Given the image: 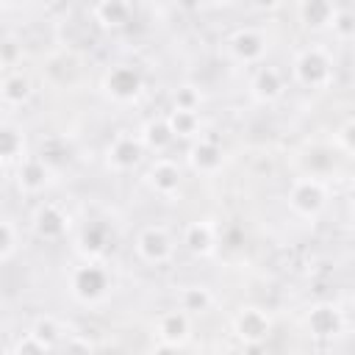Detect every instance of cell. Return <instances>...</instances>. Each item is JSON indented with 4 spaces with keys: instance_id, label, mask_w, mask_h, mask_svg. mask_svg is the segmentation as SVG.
Listing matches in <instances>:
<instances>
[{
    "instance_id": "1",
    "label": "cell",
    "mask_w": 355,
    "mask_h": 355,
    "mask_svg": "<svg viewBox=\"0 0 355 355\" xmlns=\"http://www.w3.org/2000/svg\"><path fill=\"white\" fill-rule=\"evenodd\" d=\"M291 78L308 92H324L336 80V61L324 44L302 47L291 61Z\"/></svg>"
},
{
    "instance_id": "2",
    "label": "cell",
    "mask_w": 355,
    "mask_h": 355,
    "mask_svg": "<svg viewBox=\"0 0 355 355\" xmlns=\"http://www.w3.org/2000/svg\"><path fill=\"white\" fill-rule=\"evenodd\" d=\"M67 286H69V294L80 302V305H103L111 291H114V277L111 272L105 269L103 261H83L78 266L69 269V277H67Z\"/></svg>"
},
{
    "instance_id": "3",
    "label": "cell",
    "mask_w": 355,
    "mask_h": 355,
    "mask_svg": "<svg viewBox=\"0 0 355 355\" xmlns=\"http://www.w3.org/2000/svg\"><path fill=\"white\" fill-rule=\"evenodd\" d=\"M288 211L305 222H316L319 214L327 208V186L316 175H302L294 178L288 191H286Z\"/></svg>"
},
{
    "instance_id": "4",
    "label": "cell",
    "mask_w": 355,
    "mask_h": 355,
    "mask_svg": "<svg viewBox=\"0 0 355 355\" xmlns=\"http://www.w3.org/2000/svg\"><path fill=\"white\" fill-rule=\"evenodd\" d=\"M133 250H136V258L141 263L166 266V263H172L178 244L164 225H144V227H139V233L133 239Z\"/></svg>"
},
{
    "instance_id": "5",
    "label": "cell",
    "mask_w": 355,
    "mask_h": 355,
    "mask_svg": "<svg viewBox=\"0 0 355 355\" xmlns=\"http://www.w3.org/2000/svg\"><path fill=\"white\" fill-rule=\"evenodd\" d=\"M225 53L233 64L241 67H261L266 53H269V36L258 28H236L225 39Z\"/></svg>"
},
{
    "instance_id": "6",
    "label": "cell",
    "mask_w": 355,
    "mask_h": 355,
    "mask_svg": "<svg viewBox=\"0 0 355 355\" xmlns=\"http://www.w3.org/2000/svg\"><path fill=\"white\" fill-rule=\"evenodd\" d=\"M103 92L116 105H133L144 94V75L130 64H116L103 75Z\"/></svg>"
},
{
    "instance_id": "7",
    "label": "cell",
    "mask_w": 355,
    "mask_h": 355,
    "mask_svg": "<svg viewBox=\"0 0 355 355\" xmlns=\"http://www.w3.org/2000/svg\"><path fill=\"white\" fill-rule=\"evenodd\" d=\"M31 230L36 233V239L47 241V244H58L69 236L72 230V216L67 214L64 205L47 200V202H39L31 214Z\"/></svg>"
},
{
    "instance_id": "8",
    "label": "cell",
    "mask_w": 355,
    "mask_h": 355,
    "mask_svg": "<svg viewBox=\"0 0 355 355\" xmlns=\"http://www.w3.org/2000/svg\"><path fill=\"white\" fill-rule=\"evenodd\" d=\"M144 183H147V189H150L155 197L169 200V202L180 200V194H183V172H180V166H178L172 158H166V155L153 158V161L147 164V169H144Z\"/></svg>"
},
{
    "instance_id": "9",
    "label": "cell",
    "mask_w": 355,
    "mask_h": 355,
    "mask_svg": "<svg viewBox=\"0 0 355 355\" xmlns=\"http://www.w3.org/2000/svg\"><path fill=\"white\" fill-rule=\"evenodd\" d=\"M144 153H147V150H144L139 133L122 130V133H116V136L108 141V147H105V166H108L111 172H116V175H128V172H133V169L141 166Z\"/></svg>"
},
{
    "instance_id": "10",
    "label": "cell",
    "mask_w": 355,
    "mask_h": 355,
    "mask_svg": "<svg viewBox=\"0 0 355 355\" xmlns=\"http://www.w3.org/2000/svg\"><path fill=\"white\" fill-rule=\"evenodd\" d=\"M230 327L244 347H261L272 336V316L258 305H241L233 313Z\"/></svg>"
},
{
    "instance_id": "11",
    "label": "cell",
    "mask_w": 355,
    "mask_h": 355,
    "mask_svg": "<svg viewBox=\"0 0 355 355\" xmlns=\"http://www.w3.org/2000/svg\"><path fill=\"white\" fill-rule=\"evenodd\" d=\"M302 324H305V330H308L313 338L330 341V338H336V336L344 333L347 316H344V311H341L338 305H333V302H316V305H311V308L305 311Z\"/></svg>"
},
{
    "instance_id": "12",
    "label": "cell",
    "mask_w": 355,
    "mask_h": 355,
    "mask_svg": "<svg viewBox=\"0 0 355 355\" xmlns=\"http://www.w3.org/2000/svg\"><path fill=\"white\" fill-rule=\"evenodd\" d=\"M153 336L158 338V344L180 349L191 338V316L186 311H180V308L164 311V313H158L153 319Z\"/></svg>"
},
{
    "instance_id": "13",
    "label": "cell",
    "mask_w": 355,
    "mask_h": 355,
    "mask_svg": "<svg viewBox=\"0 0 355 355\" xmlns=\"http://www.w3.org/2000/svg\"><path fill=\"white\" fill-rule=\"evenodd\" d=\"M286 94V75L275 64H261L250 75V97L258 105H272Z\"/></svg>"
},
{
    "instance_id": "14",
    "label": "cell",
    "mask_w": 355,
    "mask_h": 355,
    "mask_svg": "<svg viewBox=\"0 0 355 355\" xmlns=\"http://www.w3.org/2000/svg\"><path fill=\"white\" fill-rule=\"evenodd\" d=\"M14 183H17L19 194L36 197V194H42V191L53 183V166H50L42 155H28V158L14 169Z\"/></svg>"
},
{
    "instance_id": "15",
    "label": "cell",
    "mask_w": 355,
    "mask_h": 355,
    "mask_svg": "<svg viewBox=\"0 0 355 355\" xmlns=\"http://www.w3.org/2000/svg\"><path fill=\"white\" fill-rule=\"evenodd\" d=\"M186 164L194 175H202V178H214L216 172H222L225 166V150L222 144H216L214 139H197L189 144V153H186Z\"/></svg>"
},
{
    "instance_id": "16",
    "label": "cell",
    "mask_w": 355,
    "mask_h": 355,
    "mask_svg": "<svg viewBox=\"0 0 355 355\" xmlns=\"http://www.w3.org/2000/svg\"><path fill=\"white\" fill-rule=\"evenodd\" d=\"M0 155H3L6 172H14L31 155L28 153V141H25V130L11 116H6L3 119V128H0Z\"/></svg>"
},
{
    "instance_id": "17",
    "label": "cell",
    "mask_w": 355,
    "mask_h": 355,
    "mask_svg": "<svg viewBox=\"0 0 355 355\" xmlns=\"http://www.w3.org/2000/svg\"><path fill=\"white\" fill-rule=\"evenodd\" d=\"M33 78L25 72V69H14V72H3V86H0V97H3V105L8 111L14 108H22L31 103L33 97Z\"/></svg>"
},
{
    "instance_id": "18",
    "label": "cell",
    "mask_w": 355,
    "mask_h": 355,
    "mask_svg": "<svg viewBox=\"0 0 355 355\" xmlns=\"http://www.w3.org/2000/svg\"><path fill=\"white\" fill-rule=\"evenodd\" d=\"M183 247L197 255V258H205L216 250V227L208 222V219H194L183 227Z\"/></svg>"
},
{
    "instance_id": "19",
    "label": "cell",
    "mask_w": 355,
    "mask_h": 355,
    "mask_svg": "<svg viewBox=\"0 0 355 355\" xmlns=\"http://www.w3.org/2000/svg\"><path fill=\"white\" fill-rule=\"evenodd\" d=\"M130 17H133V6L130 3H122V0H103V3H94L92 6V19L103 31L128 28L130 25Z\"/></svg>"
},
{
    "instance_id": "20",
    "label": "cell",
    "mask_w": 355,
    "mask_h": 355,
    "mask_svg": "<svg viewBox=\"0 0 355 355\" xmlns=\"http://www.w3.org/2000/svg\"><path fill=\"white\" fill-rule=\"evenodd\" d=\"M111 244V227L105 222H86L78 233V250L86 255V261H100Z\"/></svg>"
},
{
    "instance_id": "21",
    "label": "cell",
    "mask_w": 355,
    "mask_h": 355,
    "mask_svg": "<svg viewBox=\"0 0 355 355\" xmlns=\"http://www.w3.org/2000/svg\"><path fill=\"white\" fill-rule=\"evenodd\" d=\"M139 139L144 144L147 153H155V158H161L172 144H175V136L169 130V122L166 116H155V119H147L139 130Z\"/></svg>"
},
{
    "instance_id": "22",
    "label": "cell",
    "mask_w": 355,
    "mask_h": 355,
    "mask_svg": "<svg viewBox=\"0 0 355 355\" xmlns=\"http://www.w3.org/2000/svg\"><path fill=\"white\" fill-rule=\"evenodd\" d=\"M336 11H338V6H333L327 0H308V3L297 6L300 22L305 28H311V31H330L333 19H336Z\"/></svg>"
},
{
    "instance_id": "23",
    "label": "cell",
    "mask_w": 355,
    "mask_h": 355,
    "mask_svg": "<svg viewBox=\"0 0 355 355\" xmlns=\"http://www.w3.org/2000/svg\"><path fill=\"white\" fill-rule=\"evenodd\" d=\"M166 122H169V130L175 136V141H197L202 139V122H200V114L194 111H175L169 108L166 114Z\"/></svg>"
},
{
    "instance_id": "24",
    "label": "cell",
    "mask_w": 355,
    "mask_h": 355,
    "mask_svg": "<svg viewBox=\"0 0 355 355\" xmlns=\"http://www.w3.org/2000/svg\"><path fill=\"white\" fill-rule=\"evenodd\" d=\"M28 333H31V336H36V338H39L44 347H50V349L64 347V344H67V338H69V333H67L64 322H61V319H55V316H50V313L39 316V319L28 327Z\"/></svg>"
},
{
    "instance_id": "25",
    "label": "cell",
    "mask_w": 355,
    "mask_h": 355,
    "mask_svg": "<svg viewBox=\"0 0 355 355\" xmlns=\"http://www.w3.org/2000/svg\"><path fill=\"white\" fill-rule=\"evenodd\" d=\"M214 291L208 286H183L178 294V308L186 311L189 316H200L208 313L214 308Z\"/></svg>"
},
{
    "instance_id": "26",
    "label": "cell",
    "mask_w": 355,
    "mask_h": 355,
    "mask_svg": "<svg viewBox=\"0 0 355 355\" xmlns=\"http://www.w3.org/2000/svg\"><path fill=\"white\" fill-rule=\"evenodd\" d=\"M22 247V230L17 227V222L11 216H3L0 222V261L8 263Z\"/></svg>"
},
{
    "instance_id": "27",
    "label": "cell",
    "mask_w": 355,
    "mask_h": 355,
    "mask_svg": "<svg viewBox=\"0 0 355 355\" xmlns=\"http://www.w3.org/2000/svg\"><path fill=\"white\" fill-rule=\"evenodd\" d=\"M200 105H202V92H200V86H194V83H180V86L172 92V108H175V111H194V114H200Z\"/></svg>"
},
{
    "instance_id": "28",
    "label": "cell",
    "mask_w": 355,
    "mask_h": 355,
    "mask_svg": "<svg viewBox=\"0 0 355 355\" xmlns=\"http://www.w3.org/2000/svg\"><path fill=\"white\" fill-rule=\"evenodd\" d=\"M0 50H3V53H0V58H3V72L22 69V42H17L11 33H6Z\"/></svg>"
},
{
    "instance_id": "29",
    "label": "cell",
    "mask_w": 355,
    "mask_h": 355,
    "mask_svg": "<svg viewBox=\"0 0 355 355\" xmlns=\"http://www.w3.org/2000/svg\"><path fill=\"white\" fill-rule=\"evenodd\" d=\"M330 31H333V36H336L338 42H352V39H355V11L338 8Z\"/></svg>"
},
{
    "instance_id": "30",
    "label": "cell",
    "mask_w": 355,
    "mask_h": 355,
    "mask_svg": "<svg viewBox=\"0 0 355 355\" xmlns=\"http://www.w3.org/2000/svg\"><path fill=\"white\" fill-rule=\"evenodd\" d=\"M53 349L50 347H44L36 336H31V333H22L17 341H14V347H11V355H50Z\"/></svg>"
},
{
    "instance_id": "31",
    "label": "cell",
    "mask_w": 355,
    "mask_h": 355,
    "mask_svg": "<svg viewBox=\"0 0 355 355\" xmlns=\"http://www.w3.org/2000/svg\"><path fill=\"white\" fill-rule=\"evenodd\" d=\"M338 144L344 153L355 155V119H347L341 128H338Z\"/></svg>"
},
{
    "instance_id": "32",
    "label": "cell",
    "mask_w": 355,
    "mask_h": 355,
    "mask_svg": "<svg viewBox=\"0 0 355 355\" xmlns=\"http://www.w3.org/2000/svg\"><path fill=\"white\" fill-rule=\"evenodd\" d=\"M92 344L83 338V336H69L67 344H64V355H92Z\"/></svg>"
},
{
    "instance_id": "33",
    "label": "cell",
    "mask_w": 355,
    "mask_h": 355,
    "mask_svg": "<svg viewBox=\"0 0 355 355\" xmlns=\"http://www.w3.org/2000/svg\"><path fill=\"white\" fill-rule=\"evenodd\" d=\"M150 355H178V349H175V347H164V344H158Z\"/></svg>"
},
{
    "instance_id": "34",
    "label": "cell",
    "mask_w": 355,
    "mask_h": 355,
    "mask_svg": "<svg viewBox=\"0 0 355 355\" xmlns=\"http://www.w3.org/2000/svg\"><path fill=\"white\" fill-rule=\"evenodd\" d=\"M347 200H349V208H352V214H355V183L349 186V194H347Z\"/></svg>"
},
{
    "instance_id": "35",
    "label": "cell",
    "mask_w": 355,
    "mask_h": 355,
    "mask_svg": "<svg viewBox=\"0 0 355 355\" xmlns=\"http://www.w3.org/2000/svg\"><path fill=\"white\" fill-rule=\"evenodd\" d=\"M352 69H355V44H352Z\"/></svg>"
}]
</instances>
